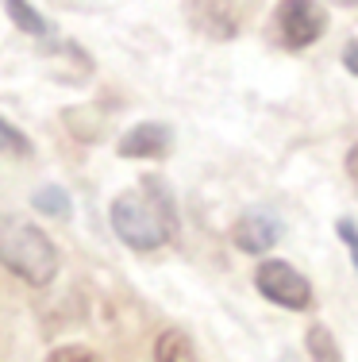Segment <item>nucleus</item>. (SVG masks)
Instances as JSON below:
<instances>
[{
  "label": "nucleus",
  "instance_id": "7ed1b4c3",
  "mask_svg": "<svg viewBox=\"0 0 358 362\" xmlns=\"http://www.w3.org/2000/svg\"><path fill=\"white\" fill-rule=\"evenodd\" d=\"M254 286H258V293L266 300L289 308V313H304V308L312 305L309 278H304L301 270H293L289 262H281V258H266V262H258V270H254Z\"/></svg>",
  "mask_w": 358,
  "mask_h": 362
},
{
  "label": "nucleus",
  "instance_id": "dca6fc26",
  "mask_svg": "<svg viewBox=\"0 0 358 362\" xmlns=\"http://www.w3.org/2000/svg\"><path fill=\"white\" fill-rule=\"evenodd\" d=\"M347 177L354 181V189H358V143L347 151Z\"/></svg>",
  "mask_w": 358,
  "mask_h": 362
},
{
  "label": "nucleus",
  "instance_id": "9d476101",
  "mask_svg": "<svg viewBox=\"0 0 358 362\" xmlns=\"http://www.w3.org/2000/svg\"><path fill=\"white\" fill-rule=\"evenodd\" d=\"M304 347H309L312 362H343V351H339L335 335H331L323 324H312V327H309V335H304Z\"/></svg>",
  "mask_w": 358,
  "mask_h": 362
},
{
  "label": "nucleus",
  "instance_id": "1a4fd4ad",
  "mask_svg": "<svg viewBox=\"0 0 358 362\" xmlns=\"http://www.w3.org/2000/svg\"><path fill=\"white\" fill-rule=\"evenodd\" d=\"M31 204H35V212H42V216H50V220H62V223L73 216V201L62 185L35 189V193H31Z\"/></svg>",
  "mask_w": 358,
  "mask_h": 362
},
{
  "label": "nucleus",
  "instance_id": "2eb2a0df",
  "mask_svg": "<svg viewBox=\"0 0 358 362\" xmlns=\"http://www.w3.org/2000/svg\"><path fill=\"white\" fill-rule=\"evenodd\" d=\"M343 66H347V74L358 77V39H351V42L343 47Z\"/></svg>",
  "mask_w": 358,
  "mask_h": 362
},
{
  "label": "nucleus",
  "instance_id": "9b49d317",
  "mask_svg": "<svg viewBox=\"0 0 358 362\" xmlns=\"http://www.w3.org/2000/svg\"><path fill=\"white\" fill-rule=\"evenodd\" d=\"M189 8H197V16H201V28H208V35H216V39H232L235 31H239V23L227 16V8L224 4H189Z\"/></svg>",
  "mask_w": 358,
  "mask_h": 362
},
{
  "label": "nucleus",
  "instance_id": "f257e3e1",
  "mask_svg": "<svg viewBox=\"0 0 358 362\" xmlns=\"http://www.w3.org/2000/svg\"><path fill=\"white\" fill-rule=\"evenodd\" d=\"M108 216L131 251H158L177 231V204L162 177H143L139 193H119Z\"/></svg>",
  "mask_w": 358,
  "mask_h": 362
},
{
  "label": "nucleus",
  "instance_id": "f03ea898",
  "mask_svg": "<svg viewBox=\"0 0 358 362\" xmlns=\"http://www.w3.org/2000/svg\"><path fill=\"white\" fill-rule=\"evenodd\" d=\"M0 266L28 286H50L58 278V247L35 223L0 212Z\"/></svg>",
  "mask_w": 358,
  "mask_h": 362
},
{
  "label": "nucleus",
  "instance_id": "6e6552de",
  "mask_svg": "<svg viewBox=\"0 0 358 362\" xmlns=\"http://www.w3.org/2000/svg\"><path fill=\"white\" fill-rule=\"evenodd\" d=\"M4 12H8V20H12L16 28L23 31V35H31V39L50 35V20L39 12L35 4H28V0H8V4H4Z\"/></svg>",
  "mask_w": 358,
  "mask_h": 362
},
{
  "label": "nucleus",
  "instance_id": "f8f14e48",
  "mask_svg": "<svg viewBox=\"0 0 358 362\" xmlns=\"http://www.w3.org/2000/svg\"><path fill=\"white\" fill-rule=\"evenodd\" d=\"M0 154H12V158H28L31 154V139L20 132V127H12L4 116H0Z\"/></svg>",
  "mask_w": 358,
  "mask_h": 362
},
{
  "label": "nucleus",
  "instance_id": "4468645a",
  "mask_svg": "<svg viewBox=\"0 0 358 362\" xmlns=\"http://www.w3.org/2000/svg\"><path fill=\"white\" fill-rule=\"evenodd\" d=\"M335 231H339V239L347 243V251H351V262H354V270H358V223L343 216V220L335 223Z\"/></svg>",
  "mask_w": 358,
  "mask_h": 362
},
{
  "label": "nucleus",
  "instance_id": "20e7f679",
  "mask_svg": "<svg viewBox=\"0 0 358 362\" xmlns=\"http://www.w3.org/2000/svg\"><path fill=\"white\" fill-rule=\"evenodd\" d=\"M323 31H328V8L312 4V0H289L278 8V35L289 50L312 47Z\"/></svg>",
  "mask_w": 358,
  "mask_h": 362
},
{
  "label": "nucleus",
  "instance_id": "ddd939ff",
  "mask_svg": "<svg viewBox=\"0 0 358 362\" xmlns=\"http://www.w3.org/2000/svg\"><path fill=\"white\" fill-rule=\"evenodd\" d=\"M47 362H100V355H93L89 347H78V343H66V347L50 351Z\"/></svg>",
  "mask_w": 358,
  "mask_h": 362
},
{
  "label": "nucleus",
  "instance_id": "423d86ee",
  "mask_svg": "<svg viewBox=\"0 0 358 362\" xmlns=\"http://www.w3.org/2000/svg\"><path fill=\"white\" fill-rule=\"evenodd\" d=\"M116 151H119V158H166L174 151V127L158 124V119L135 124L131 132H124Z\"/></svg>",
  "mask_w": 358,
  "mask_h": 362
},
{
  "label": "nucleus",
  "instance_id": "39448f33",
  "mask_svg": "<svg viewBox=\"0 0 358 362\" xmlns=\"http://www.w3.org/2000/svg\"><path fill=\"white\" fill-rule=\"evenodd\" d=\"M281 216L278 212H270V209H251V212H243V216L235 220V231H232V239H235V247L243 255H270L274 247L281 243Z\"/></svg>",
  "mask_w": 358,
  "mask_h": 362
},
{
  "label": "nucleus",
  "instance_id": "0eeeda50",
  "mask_svg": "<svg viewBox=\"0 0 358 362\" xmlns=\"http://www.w3.org/2000/svg\"><path fill=\"white\" fill-rule=\"evenodd\" d=\"M155 362H201V351H197V343L189 339V332L166 327L155 339Z\"/></svg>",
  "mask_w": 358,
  "mask_h": 362
}]
</instances>
